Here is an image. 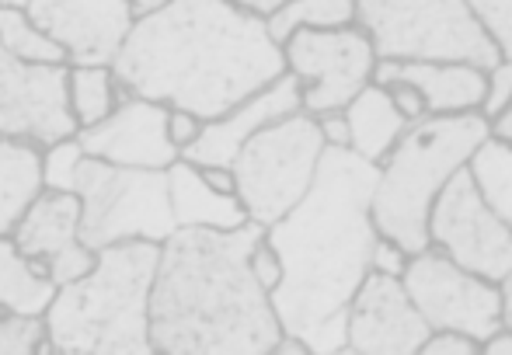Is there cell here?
Segmentation results:
<instances>
[{"label":"cell","mask_w":512,"mask_h":355,"mask_svg":"<svg viewBox=\"0 0 512 355\" xmlns=\"http://www.w3.org/2000/svg\"><path fill=\"white\" fill-rule=\"evenodd\" d=\"M46 338V321L28 314L0 310V355H35V345Z\"/></svg>","instance_id":"obj_28"},{"label":"cell","mask_w":512,"mask_h":355,"mask_svg":"<svg viewBox=\"0 0 512 355\" xmlns=\"http://www.w3.org/2000/svg\"><path fill=\"white\" fill-rule=\"evenodd\" d=\"M408 258L411 255L405 248H398L394 241H387V237L377 234V244H373V255H370V268H377V272H384V275H398L401 279Z\"/></svg>","instance_id":"obj_34"},{"label":"cell","mask_w":512,"mask_h":355,"mask_svg":"<svg viewBox=\"0 0 512 355\" xmlns=\"http://www.w3.org/2000/svg\"><path fill=\"white\" fill-rule=\"evenodd\" d=\"M196 171L213 192L237 195V178H234V168H230V164H196Z\"/></svg>","instance_id":"obj_37"},{"label":"cell","mask_w":512,"mask_h":355,"mask_svg":"<svg viewBox=\"0 0 512 355\" xmlns=\"http://www.w3.org/2000/svg\"><path fill=\"white\" fill-rule=\"evenodd\" d=\"M11 241L21 255L42 265V272L56 286L81 279L95 265V251L84 248L81 241V202L74 192L42 188L32 206L21 213V220L14 223Z\"/></svg>","instance_id":"obj_15"},{"label":"cell","mask_w":512,"mask_h":355,"mask_svg":"<svg viewBox=\"0 0 512 355\" xmlns=\"http://www.w3.org/2000/svg\"><path fill=\"white\" fill-rule=\"evenodd\" d=\"M429 331L398 275L370 268L349 303L345 355H418Z\"/></svg>","instance_id":"obj_12"},{"label":"cell","mask_w":512,"mask_h":355,"mask_svg":"<svg viewBox=\"0 0 512 355\" xmlns=\"http://www.w3.org/2000/svg\"><path fill=\"white\" fill-rule=\"evenodd\" d=\"M122 98L126 88L112 67H67V112L77 129L102 122Z\"/></svg>","instance_id":"obj_23"},{"label":"cell","mask_w":512,"mask_h":355,"mask_svg":"<svg viewBox=\"0 0 512 355\" xmlns=\"http://www.w3.org/2000/svg\"><path fill=\"white\" fill-rule=\"evenodd\" d=\"M485 77H488V88H485V98H481L478 112L485 115V119H495L512 101V60H499L492 70H485Z\"/></svg>","instance_id":"obj_30"},{"label":"cell","mask_w":512,"mask_h":355,"mask_svg":"<svg viewBox=\"0 0 512 355\" xmlns=\"http://www.w3.org/2000/svg\"><path fill=\"white\" fill-rule=\"evenodd\" d=\"M84 154L119 168H171L178 150L168 140V105L126 94L102 122L77 129Z\"/></svg>","instance_id":"obj_16"},{"label":"cell","mask_w":512,"mask_h":355,"mask_svg":"<svg viewBox=\"0 0 512 355\" xmlns=\"http://www.w3.org/2000/svg\"><path fill=\"white\" fill-rule=\"evenodd\" d=\"M387 94H391V101H394V108H398L401 115H405L408 122H418V119H425V98L418 94L415 84H405V81H391V84H384Z\"/></svg>","instance_id":"obj_35"},{"label":"cell","mask_w":512,"mask_h":355,"mask_svg":"<svg viewBox=\"0 0 512 355\" xmlns=\"http://www.w3.org/2000/svg\"><path fill=\"white\" fill-rule=\"evenodd\" d=\"M248 268H251V275H255V282L265 289V293H272V289H276L279 282H283V262H279L276 248H272V244L265 241V234L258 237L255 248H251Z\"/></svg>","instance_id":"obj_31"},{"label":"cell","mask_w":512,"mask_h":355,"mask_svg":"<svg viewBox=\"0 0 512 355\" xmlns=\"http://www.w3.org/2000/svg\"><path fill=\"white\" fill-rule=\"evenodd\" d=\"M377 164L342 147H324L307 195L265 227L283 262L269 293L279 324L304 338L310 355H345V321L377 244L370 202Z\"/></svg>","instance_id":"obj_1"},{"label":"cell","mask_w":512,"mask_h":355,"mask_svg":"<svg viewBox=\"0 0 512 355\" xmlns=\"http://www.w3.org/2000/svg\"><path fill=\"white\" fill-rule=\"evenodd\" d=\"M502 286V324L512 328V272L499 282Z\"/></svg>","instance_id":"obj_42"},{"label":"cell","mask_w":512,"mask_h":355,"mask_svg":"<svg viewBox=\"0 0 512 355\" xmlns=\"http://www.w3.org/2000/svg\"><path fill=\"white\" fill-rule=\"evenodd\" d=\"M168 199H171V216H175L178 227L237 230L244 223H251L237 195L213 192L199 178L196 164L182 161V157L168 168Z\"/></svg>","instance_id":"obj_19"},{"label":"cell","mask_w":512,"mask_h":355,"mask_svg":"<svg viewBox=\"0 0 512 355\" xmlns=\"http://www.w3.org/2000/svg\"><path fill=\"white\" fill-rule=\"evenodd\" d=\"M53 296L56 282H49L42 265L21 255L11 237H0V310L42 317Z\"/></svg>","instance_id":"obj_22"},{"label":"cell","mask_w":512,"mask_h":355,"mask_svg":"<svg viewBox=\"0 0 512 355\" xmlns=\"http://www.w3.org/2000/svg\"><path fill=\"white\" fill-rule=\"evenodd\" d=\"M356 25V0H286L272 18H265L272 42L283 46L300 28H345Z\"/></svg>","instance_id":"obj_26"},{"label":"cell","mask_w":512,"mask_h":355,"mask_svg":"<svg viewBox=\"0 0 512 355\" xmlns=\"http://www.w3.org/2000/svg\"><path fill=\"white\" fill-rule=\"evenodd\" d=\"M488 136L512 143V101H509L506 108H502L499 115H495V119H488Z\"/></svg>","instance_id":"obj_40"},{"label":"cell","mask_w":512,"mask_h":355,"mask_svg":"<svg viewBox=\"0 0 512 355\" xmlns=\"http://www.w3.org/2000/svg\"><path fill=\"white\" fill-rule=\"evenodd\" d=\"M429 244L488 282L512 272V227L481 199L471 171L460 168L429 209Z\"/></svg>","instance_id":"obj_11"},{"label":"cell","mask_w":512,"mask_h":355,"mask_svg":"<svg viewBox=\"0 0 512 355\" xmlns=\"http://www.w3.org/2000/svg\"><path fill=\"white\" fill-rule=\"evenodd\" d=\"M67 112V67H28L0 49V136L35 147L74 136Z\"/></svg>","instance_id":"obj_13"},{"label":"cell","mask_w":512,"mask_h":355,"mask_svg":"<svg viewBox=\"0 0 512 355\" xmlns=\"http://www.w3.org/2000/svg\"><path fill=\"white\" fill-rule=\"evenodd\" d=\"M112 70L126 94L220 119L286 74L262 18L227 0H171L133 21Z\"/></svg>","instance_id":"obj_2"},{"label":"cell","mask_w":512,"mask_h":355,"mask_svg":"<svg viewBox=\"0 0 512 355\" xmlns=\"http://www.w3.org/2000/svg\"><path fill=\"white\" fill-rule=\"evenodd\" d=\"M356 25L370 35L377 60L471 63L478 70L502 60L467 0H356Z\"/></svg>","instance_id":"obj_6"},{"label":"cell","mask_w":512,"mask_h":355,"mask_svg":"<svg viewBox=\"0 0 512 355\" xmlns=\"http://www.w3.org/2000/svg\"><path fill=\"white\" fill-rule=\"evenodd\" d=\"M42 192V147L0 136V237H11L32 199Z\"/></svg>","instance_id":"obj_21"},{"label":"cell","mask_w":512,"mask_h":355,"mask_svg":"<svg viewBox=\"0 0 512 355\" xmlns=\"http://www.w3.org/2000/svg\"><path fill=\"white\" fill-rule=\"evenodd\" d=\"M203 126H206V122L199 119L196 112H185V108H168V140H171V147H175L178 154H185V150L199 140Z\"/></svg>","instance_id":"obj_33"},{"label":"cell","mask_w":512,"mask_h":355,"mask_svg":"<svg viewBox=\"0 0 512 355\" xmlns=\"http://www.w3.org/2000/svg\"><path fill=\"white\" fill-rule=\"evenodd\" d=\"M488 136L481 112L425 115L411 122L391 154L377 164L370 216L380 237L405 248L408 255L429 248V209L443 185L467 168L478 143Z\"/></svg>","instance_id":"obj_5"},{"label":"cell","mask_w":512,"mask_h":355,"mask_svg":"<svg viewBox=\"0 0 512 355\" xmlns=\"http://www.w3.org/2000/svg\"><path fill=\"white\" fill-rule=\"evenodd\" d=\"M467 171L492 213H499L512 227V143L485 136L467 161Z\"/></svg>","instance_id":"obj_24"},{"label":"cell","mask_w":512,"mask_h":355,"mask_svg":"<svg viewBox=\"0 0 512 355\" xmlns=\"http://www.w3.org/2000/svg\"><path fill=\"white\" fill-rule=\"evenodd\" d=\"M81 161H84V147L77 136H63V140L42 147V188L74 192Z\"/></svg>","instance_id":"obj_27"},{"label":"cell","mask_w":512,"mask_h":355,"mask_svg":"<svg viewBox=\"0 0 512 355\" xmlns=\"http://www.w3.org/2000/svg\"><path fill=\"white\" fill-rule=\"evenodd\" d=\"M342 112H345V122H349V150L370 164L384 161L394 143H398V136L411 126L405 115L394 108L384 84H373V81L366 84Z\"/></svg>","instance_id":"obj_20"},{"label":"cell","mask_w":512,"mask_h":355,"mask_svg":"<svg viewBox=\"0 0 512 355\" xmlns=\"http://www.w3.org/2000/svg\"><path fill=\"white\" fill-rule=\"evenodd\" d=\"M422 355H478L481 342L460 331H429V338L422 342Z\"/></svg>","instance_id":"obj_32"},{"label":"cell","mask_w":512,"mask_h":355,"mask_svg":"<svg viewBox=\"0 0 512 355\" xmlns=\"http://www.w3.org/2000/svg\"><path fill=\"white\" fill-rule=\"evenodd\" d=\"M283 63L300 84V108L324 115L342 112L373 81L377 53L359 25L300 28L283 42Z\"/></svg>","instance_id":"obj_9"},{"label":"cell","mask_w":512,"mask_h":355,"mask_svg":"<svg viewBox=\"0 0 512 355\" xmlns=\"http://www.w3.org/2000/svg\"><path fill=\"white\" fill-rule=\"evenodd\" d=\"M227 4L241 7V11H248V14H255V18L265 21V18H272V14L286 4V0H227Z\"/></svg>","instance_id":"obj_39"},{"label":"cell","mask_w":512,"mask_h":355,"mask_svg":"<svg viewBox=\"0 0 512 355\" xmlns=\"http://www.w3.org/2000/svg\"><path fill=\"white\" fill-rule=\"evenodd\" d=\"M290 112H300V84L293 74H283L269 84V88L255 91L251 98H244L241 105H234L230 112H223L220 119H209L199 133V140L182 154V161L189 164H230L237 157V150L251 140L262 126L283 119Z\"/></svg>","instance_id":"obj_17"},{"label":"cell","mask_w":512,"mask_h":355,"mask_svg":"<svg viewBox=\"0 0 512 355\" xmlns=\"http://www.w3.org/2000/svg\"><path fill=\"white\" fill-rule=\"evenodd\" d=\"M481 355H512V328L502 324L495 335H488L485 342H481Z\"/></svg>","instance_id":"obj_38"},{"label":"cell","mask_w":512,"mask_h":355,"mask_svg":"<svg viewBox=\"0 0 512 355\" xmlns=\"http://www.w3.org/2000/svg\"><path fill=\"white\" fill-rule=\"evenodd\" d=\"M269 355H310V349H307L304 338H297V335H290V331H283V335L276 338V345H272Z\"/></svg>","instance_id":"obj_41"},{"label":"cell","mask_w":512,"mask_h":355,"mask_svg":"<svg viewBox=\"0 0 512 355\" xmlns=\"http://www.w3.org/2000/svg\"><path fill=\"white\" fill-rule=\"evenodd\" d=\"M265 234L175 227L161 241L150 286V349L161 355H269L283 335L248 255Z\"/></svg>","instance_id":"obj_3"},{"label":"cell","mask_w":512,"mask_h":355,"mask_svg":"<svg viewBox=\"0 0 512 355\" xmlns=\"http://www.w3.org/2000/svg\"><path fill=\"white\" fill-rule=\"evenodd\" d=\"M171 0H133V14L136 18H143V14H154L161 11V7H168Z\"/></svg>","instance_id":"obj_43"},{"label":"cell","mask_w":512,"mask_h":355,"mask_svg":"<svg viewBox=\"0 0 512 355\" xmlns=\"http://www.w3.org/2000/svg\"><path fill=\"white\" fill-rule=\"evenodd\" d=\"M401 286L432 331H460L478 342L502 328V286L460 268L439 248L408 258Z\"/></svg>","instance_id":"obj_10"},{"label":"cell","mask_w":512,"mask_h":355,"mask_svg":"<svg viewBox=\"0 0 512 355\" xmlns=\"http://www.w3.org/2000/svg\"><path fill=\"white\" fill-rule=\"evenodd\" d=\"M74 195L81 202V241L98 251L108 244H161L178 227L168 199V168H119L84 154Z\"/></svg>","instance_id":"obj_7"},{"label":"cell","mask_w":512,"mask_h":355,"mask_svg":"<svg viewBox=\"0 0 512 355\" xmlns=\"http://www.w3.org/2000/svg\"><path fill=\"white\" fill-rule=\"evenodd\" d=\"M32 0H0V7H18V11H28Z\"/></svg>","instance_id":"obj_44"},{"label":"cell","mask_w":512,"mask_h":355,"mask_svg":"<svg viewBox=\"0 0 512 355\" xmlns=\"http://www.w3.org/2000/svg\"><path fill=\"white\" fill-rule=\"evenodd\" d=\"M314 119L324 136V147L349 150V122H345V112H324V115H314Z\"/></svg>","instance_id":"obj_36"},{"label":"cell","mask_w":512,"mask_h":355,"mask_svg":"<svg viewBox=\"0 0 512 355\" xmlns=\"http://www.w3.org/2000/svg\"><path fill=\"white\" fill-rule=\"evenodd\" d=\"M467 7L495 42L502 60H512V0H467Z\"/></svg>","instance_id":"obj_29"},{"label":"cell","mask_w":512,"mask_h":355,"mask_svg":"<svg viewBox=\"0 0 512 355\" xmlns=\"http://www.w3.org/2000/svg\"><path fill=\"white\" fill-rule=\"evenodd\" d=\"M161 244L126 241L95 251L81 279L56 286L46 338L56 355H150V286Z\"/></svg>","instance_id":"obj_4"},{"label":"cell","mask_w":512,"mask_h":355,"mask_svg":"<svg viewBox=\"0 0 512 355\" xmlns=\"http://www.w3.org/2000/svg\"><path fill=\"white\" fill-rule=\"evenodd\" d=\"M321 154L324 136L317 129V119L304 108L258 129L230 161L237 178V199L248 220L258 227L283 220L307 195Z\"/></svg>","instance_id":"obj_8"},{"label":"cell","mask_w":512,"mask_h":355,"mask_svg":"<svg viewBox=\"0 0 512 355\" xmlns=\"http://www.w3.org/2000/svg\"><path fill=\"white\" fill-rule=\"evenodd\" d=\"M0 49L28 67H67V53L60 42H53L28 11L0 7Z\"/></svg>","instance_id":"obj_25"},{"label":"cell","mask_w":512,"mask_h":355,"mask_svg":"<svg viewBox=\"0 0 512 355\" xmlns=\"http://www.w3.org/2000/svg\"><path fill=\"white\" fill-rule=\"evenodd\" d=\"M28 18L67 53V67H112L133 28V0H32Z\"/></svg>","instance_id":"obj_14"},{"label":"cell","mask_w":512,"mask_h":355,"mask_svg":"<svg viewBox=\"0 0 512 355\" xmlns=\"http://www.w3.org/2000/svg\"><path fill=\"white\" fill-rule=\"evenodd\" d=\"M405 81L415 84L425 98L429 115H457L478 112L485 98L488 77L471 63H436V60H377L373 84Z\"/></svg>","instance_id":"obj_18"}]
</instances>
